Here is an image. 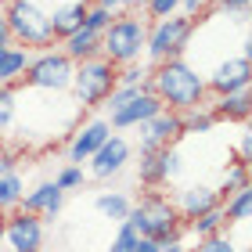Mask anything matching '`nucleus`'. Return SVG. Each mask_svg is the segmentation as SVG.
Masks as SVG:
<instances>
[{
	"instance_id": "obj_1",
	"label": "nucleus",
	"mask_w": 252,
	"mask_h": 252,
	"mask_svg": "<svg viewBox=\"0 0 252 252\" xmlns=\"http://www.w3.org/2000/svg\"><path fill=\"white\" fill-rule=\"evenodd\" d=\"M148 90L162 101V108L169 112H188L205 105L209 90H205V76L184 58H166L155 62V68L148 72Z\"/></svg>"
},
{
	"instance_id": "obj_2",
	"label": "nucleus",
	"mask_w": 252,
	"mask_h": 252,
	"mask_svg": "<svg viewBox=\"0 0 252 252\" xmlns=\"http://www.w3.org/2000/svg\"><path fill=\"white\" fill-rule=\"evenodd\" d=\"M126 223H130L141 238H152L158 245L173 242V238H180V231H184V220H180L173 198L162 194V188H148L144 198L137 205H130Z\"/></svg>"
},
{
	"instance_id": "obj_3",
	"label": "nucleus",
	"mask_w": 252,
	"mask_h": 252,
	"mask_svg": "<svg viewBox=\"0 0 252 252\" xmlns=\"http://www.w3.org/2000/svg\"><path fill=\"white\" fill-rule=\"evenodd\" d=\"M4 22L11 40H18L29 51H51L54 47V29L47 7H40L36 0H4Z\"/></svg>"
},
{
	"instance_id": "obj_4",
	"label": "nucleus",
	"mask_w": 252,
	"mask_h": 252,
	"mask_svg": "<svg viewBox=\"0 0 252 252\" xmlns=\"http://www.w3.org/2000/svg\"><path fill=\"white\" fill-rule=\"evenodd\" d=\"M144 40H148V22L137 18L133 11H119L108 22V29L101 32V54L112 65H133L144 54Z\"/></svg>"
},
{
	"instance_id": "obj_5",
	"label": "nucleus",
	"mask_w": 252,
	"mask_h": 252,
	"mask_svg": "<svg viewBox=\"0 0 252 252\" xmlns=\"http://www.w3.org/2000/svg\"><path fill=\"white\" fill-rule=\"evenodd\" d=\"M116 76H119V65H112L105 54H94L87 62H76V72H72V94L83 108H101L112 90H116Z\"/></svg>"
},
{
	"instance_id": "obj_6",
	"label": "nucleus",
	"mask_w": 252,
	"mask_h": 252,
	"mask_svg": "<svg viewBox=\"0 0 252 252\" xmlns=\"http://www.w3.org/2000/svg\"><path fill=\"white\" fill-rule=\"evenodd\" d=\"M194 32V18L184 15V11H173L166 18H155V26L148 29V40H144V51L152 62H166V58H180Z\"/></svg>"
},
{
	"instance_id": "obj_7",
	"label": "nucleus",
	"mask_w": 252,
	"mask_h": 252,
	"mask_svg": "<svg viewBox=\"0 0 252 252\" xmlns=\"http://www.w3.org/2000/svg\"><path fill=\"white\" fill-rule=\"evenodd\" d=\"M72 72L76 62L62 51H40L36 58H29L26 72H22V83L32 90H54V94H65L72 87Z\"/></svg>"
},
{
	"instance_id": "obj_8",
	"label": "nucleus",
	"mask_w": 252,
	"mask_h": 252,
	"mask_svg": "<svg viewBox=\"0 0 252 252\" xmlns=\"http://www.w3.org/2000/svg\"><path fill=\"white\" fill-rule=\"evenodd\" d=\"M252 79V62L249 54H227L223 62H216V68L205 76V90L213 97L220 94H231V90H245Z\"/></svg>"
},
{
	"instance_id": "obj_9",
	"label": "nucleus",
	"mask_w": 252,
	"mask_h": 252,
	"mask_svg": "<svg viewBox=\"0 0 252 252\" xmlns=\"http://www.w3.org/2000/svg\"><path fill=\"white\" fill-rule=\"evenodd\" d=\"M4 242H7L11 252H40V245H43V220L36 213L11 209L7 223H4Z\"/></svg>"
},
{
	"instance_id": "obj_10",
	"label": "nucleus",
	"mask_w": 252,
	"mask_h": 252,
	"mask_svg": "<svg viewBox=\"0 0 252 252\" xmlns=\"http://www.w3.org/2000/svg\"><path fill=\"white\" fill-rule=\"evenodd\" d=\"M184 137V123H180V112H169V108H158L148 123H141V155L144 152H158L166 144H177Z\"/></svg>"
},
{
	"instance_id": "obj_11",
	"label": "nucleus",
	"mask_w": 252,
	"mask_h": 252,
	"mask_svg": "<svg viewBox=\"0 0 252 252\" xmlns=\"http://www.w3.org/2000/svg\"><path fill=\"white\" fill-rule=\"evenodd\" d=\"M158 108H162V101H158L152 90L144 87V90H137V94L126 101V105H119L116 112H108V126H112V130H130V126L148 123Z\"/></svg>"
},
{
	"instance_id": "obj_12",
	"label": "nucleus",
	"mask_w": 252,
	"mask_h": 252,
	"mask_svg": "<svg viewBox=\"0 0 252 252\" xmlns=\"http://www.w3.org/2000/svg\"><path fill=\"white\" fill-rule=\"evenodd\" d=\"M130 152H133V148H130V141H126V137H119V133H112L108 141H105V144H101L94 155L87 158V162H90V173H94L97 180L116 177L119 169H123L126 162H130Z\"/></svg>"
},
{
	"instance_id": "obj_13",
	"label": "nucleus",
	"mask_w": 252,
	"mask_h": 252,
	"mask_svg": "<svg viewBox=\"0 0 252 252\" xmlns=\"http://www.w3.org/2000/svg\"><path fill=\"white\" fill-rule=\"evenodd\" d=\"M173 205H177V213H180V220H194V216H202V213H209L220 205V194H216V188L209 184H188V188H180L173 194Z\"/></svg>"
},
{
	"instance_id": "obj_14",
	"label": "nucleus",
	"mask_w": 252,
	"mask_h": 252,
	"mask_svg": "<svg viewBox=\"0 0 252 252\" xmlns=\"http://www.w3.org/2000/svg\"><path fill=\"white\" fill-rule=\"evenodd\" d=\"M108 137H112L108 119H90L87 126H79V130L72 133V144H68V155H72V162H76V166H83L87 158L108 141Z\"/></svg>"
},
{
	"instance_id": "obj_15",
	"label": "nucleus",
	"mask_w": 252,
	"mask_h": 252,
	"mask_svg": "<svg viewBox=\"0 0 252 252\" xmlns=\"http://www.w3.org/2000/svg\"><path fill=\"white\" fill-rule=\"evenodd\" d=\"M62 205H65V191L54 184V180H47V184H40V188H32L29 194H22V202H18V209H26V213H36L40 220L47 216V220H54V216L62 213Z\"/></svg>"
},
{
	"instance_id": "obj_16",
	"label": "nucleus",
	"mask_w": 252,
	"mask_h": 252,
	"mask_svg": "<svg viewBox=\"0 0 252 252\" xmlns=\"http://www.w3.org/2000/svg\"><path fill=\"white\" fill-rule=\"evenodd\" d=\"M51 29H54V40H65L68 32H76L83 26V15H87V4L83 0H62V4H54L51 11Z\"/></svg>"
},
{
	"instance_id": "obj_17",
	"label": "nucleus",
	"mask_w": 252,
	"mask_h": 252,
	"mask_svg": "<svg viewBox=\"0 0 252 252\" xmlns=\"http://www.w3.org/2000/svg\"><path fill=\"white\" fill-rule=\"evenodd\" d=\"M62 43H65L62 54H68L72 62H87V58H94V54H101V32H90L87 26H79L76 32H68Z\"/></svg>"
},
{
	"instance_id": "obj_18",
	"label": "nucleus",
	"mask_w": 252,
	"mask_h": 252,
	"mask_svg": "<svg viewBox=\"0 0 252 252\" xmlns=\"http://www.w3.org/2000/svg\"><path fill=\"white\" fill-rule=\"evenodd\" d=\"M29 58H32L29 47H22V43H18V47H11V43H7V47L0 51V83H11V87H15L18 79H22V72H26Z\"/></svg>"
},
{
	"instance_id": "obj_19",
	"label": "nucleus",
	"mask_w": 252,
	"mask_h": 252,
	"mask_svg": "<svg viewBox=\"0 0 252 252\" xmlns=\"http://www.w3.org/2000/svg\"><path fill=\"white\" fill-rule=\"evenodd\" d=\"M249 105H252V97H249V87H245V90L220 94V97H216V105H209V108L216 112V119H238V123H245L249 119Z\"/></svg>"
},
{
	"instance_id": "obj_20",
	"label": "nucleus",
	"mask_w": 252,
	"mask_h": 252,
	"mask_svg": "<svg viewBox=\"0 0 252 252\" xmlns=\"http://www.w3.org/2000/svg\"><path fill=\"white\" fill-rule=\"evenodd\" d=\"M130 205H133V202L126 198V194H119V191H105V194H97V198H94V209L105 216V220H116V223L126 220Z\"/></svg>"
},
{
	"instance_id": "obj_21",
	"label": "nucleus",
	"mask_w": 252,
	"mask_h": 252,
	"mask_svg": "<svg viewBox=\"0 0 252 252\" xmlns=\"http://www.w3.org/2000/svg\"><path fill=\"white\" fill-rule=\"evenodd\" d=\"M22 194H26V180H22L18 169H11V173H0V213L18 209Z\"/></svg>"
},
{
	"instance_id": "obj_22",
	"label": "nucleus",
	"mask_w": 252,
	"mask_h": 252,
	"mask_svg": "<svg viewBox=\"0 0 252 252\" xmlns=\"http://www.w3.org/2000/svg\"><path fill=\"white\" fill-rule=\"evenodd\" d=\"M180 123H184V133H209L220 119H216V112L209 105H198V108L180 112Z\"/></svg>"
},
{
	"instance_id": "obj_23",
	"label": "nucleus",
	"mask_w": 252,
	"mask_h": 252,
	"mask_svg": "<svg viewBox=\"0 0 252 252\" xmlns=\"http://www.w3.org/2000/svg\"><path fill=\"white\" fill-rule=\"evenodd\" d=\"M249 205H252V191H249V188L234 191V194H227V198L220 202V209H223V223L249 220Z\"/></svg>"
},
{
	"instance_id": "obj_24",
	"label": "nucleus",
	"mask_w": 252,
	"mask_h": 252,
	"mask_svg": "<svg viewBox=\"0 0 252 252\" xmlns=\"http://www.w3.org/2000/svg\"><path fill=\"white\" fill-rule=\"evenodd\" d=\"M184 227H188V231H191L194 238L220 234V231H223V209L216 205V209H209V213H202V216H194V220H188Z\"/></svg>"
},
{
	"instance_id": "obj_25",
	"label": "nucleus",
	"mask_w": 252,
	"mask_h": 252,
	"mask_svg": "<svg viewBox=\"0 0 252 252\" xmlns=\"http://www.w3.org/2000/svg\"><path fill=\"white\" fill-rule=\"evenodd\" d=\"M242 188H249V166L234 162V166H227V169H223V177H220V188H216V194H220V202H223L227 194H234V191H242Z\"/></svg>"
},
{
	"instance_id": "obj_26",
	"label": "nucleus",
	"mask_w": 252,
	"mask_h": 252,
	"mask_svg": "<svg viewBox=\"0 0 252 252\" xmlns=\"http://www.w3.org/2000/svg\"><path fill=\"white\" fill-rule=\"evenodd\" d=\"M15 97H18V83H15V87H11V83H0V133L15 126V116H18Z\"/></svg>"
},
{
	"instance_id": "obj_27",
	"label": "nucleus",
	"mask_w": 252,
	"mask_h": 252,
	"mask_svg": "<svg viewBox=\"0 0 252 252\" xmlns=\"http://www.w3.org/2000/svg\"><path fill=\"white\" fill-rule=\"evenodd\" d=\"M112 18H116V15H112V11H108L105 4H97V0H90V4H87V15H83V26H87L90 32H105Z\"/></svg>"
},
{
	"instance_id": "obj_28",
	"label": "nucleus",
	"mask_w": 252,
	"mask_h": 252,
	"mask_svg": "<svg viewBox=\"0 0 252 252\" xmlns=\"http://www.w3.org/2000/svg\"><path fill=\"white\" fill-rule=\"evenodd\" d=\"M191 252H238V245L227 238L223 231L220 234H209V238H198V249H191Z\"/></svg>"
},
{
	"instance_id": "obj_29",
	"label": "nucleus",
	"mask_w": 252,
	"mask_h": 252,
	"mask_svg": "<svg viewBox=\"0 0 252 252\" xmlns=\"http://www.w3.org/2000/svg\"><path fill=\"white\" fill-rule=\"evenodd\" d=\"M137 238H141V234H137L133 227L123 220V223H119V231H116V238H112V245H108V252H130Z\"/></svg>"
},
{
	"instance_id": "obj_30",
	"label": "nucleus",
	"mask_w": 252,
	"mask_h": 252,
	"mask_svg": "<svg viewBox=\"0 0 252 252\" xmlns=\"http://www.w3.org/2000/svg\"><path fill=\"white\" fill-rule=\"evenodd\" d=\"M54 184H58L62 191H76V188H83V166H65L58 177H54Z\"/></svg>"
},
{
	"instance_id": "obj_31",
	"label": "nucleus",
	"mask_w": 252,
	"mask_h": 252,
	"mask_svg": "<svg viewBox=\"0 0 252 252\" xmlns=\"http://www.w3.org/2000/svg\"><path fill=\"white\" fill-rule=\"evenodd\" d=\"M144 7H148L152 18H166L173 11H180V0H144Z\"/></svg>"
},
{
	"instance_id": "obj_32",
	"label": "nucleus",
	"mask_w": 252,
	"mask_h": 252,
	"mask_svg": "<svg viewBox=\"0 0 252 252\" xmlns=\"http://www.w3.org/2000/svg\"><path fill=\"white\" fill-rule=\"evenodd\" d=\"M249 158H252V133L242 126V130H238V162L249 166Z\"/></svg>"
},
{
	"instance_id": "obj_33",
	"label": "nucleus",
	"mask_w": 252,
	"mask_h": 252,
	"mask_svg": "<svg viewBox=\"0 0 252 252\" xmlns=\"http://www.w3.org/2000/svg\"><path fill=\"white\" fill-rule=\"evenodd\" d=\"M216 7H223L227 15H245V11H249V0H216Z\"/></svg>"
},
{
	"instance_id": "obj_34",
	"label": "nucleus",
	"mask_w": 252,
	"mask_h": 252,
	"mask_svg": "<svg viewBox=\"0 0 252 252\" xmlns=\"http://www.w3.org/2000/svg\"><path fill=\"white\" fill-rule=\"evenodd\" d=\"M213 4V0H180V11H184V15H198V11H205V7H209Z\"/></svg>"
},
{
	"instance_id": "obj_35",
	"label": "nucleus",
	"mask_w": 252,
	"mask_h": 252,
	"mask_svg": "<svg viewBox=\"0 0 252 252\" xmlns=\"http://www.w3.org/2000/svg\"><path fill=\"white\" fill-rule=\"evenodd\" d=\"M158 249H162V245H158V242H152V238H137L130 252H158Z\"/></svg>"
},
{
	"instance_id": "obj_36",
	"label": "nucleus",
	"mask_w": 252,
	"mask_h": 252,
	"mask_svg": "<svg viewBox=\"0 0 252 252\" xmlns=\"http://www.w3.org/2000/svg\"><path fill=\"white\" fill-rule=\"evenodd\" d=\"M158 252H191V249H188L184 242H180V238H173V242H166V245L158 249Z\"/></svg>"
},
{
	"instance_id": "obj_37",
	"label": "nucleus",
	"mask_w": 252,
	"mask_h": 252,
	"mask_svg": "<svg viewBox=\"0 0 252 252\" xmlns=\"http://www.w3.org/2000/svg\"><path fill=\"white\" fill-rule=\"evenodd\" d=\"M11 43V32H7V22H4V11H0V51Z\"/></svg>"
},
{
	"instance_id": "obj_38",
	"label": "nucleus",
	"mask_w": 252,
	"mask_h": 252,
	"mask_svg": "<svg viewBox=\"0 0 252 252\" xmlns=\"http://www.w3.org/2000/svg\"><path fill=\"white\" fill-rule=\"evenodd\" d=\"M11 169H15V155L0 152V173H11Z\"/></svg>"
},
{
	"instance_id": "obj_39",
	"label": "nucleus",
	"mask_w": 252,
	"mask_h": 252,
	"mask_svg": "<svg viewBox=\"0 0 252 252\" xmlns=\"http://www.w3.org/2000/svg\"><path fill=\"white\" fill-rule=\"evenodd\" d=\"M137 7H144V0H123V11H137Z\"/></svg>"
},
{
	"instance_id": "obj_40",
	"label": "nucleus",
	"mask_w": 252,
	"mask_h": 252,
	"mask_svg": "<svg viewBox=\"0 0 252 252\" xmlns=\"http://www.w3.org/2000/svg\"><path fill=\"white\" fill-rule=\"evenodd\" d=\"M4 223H7V213H0V242H4Z\"/></svg>"
},
{
	"instance_id": "obj_41",
	"label": "nucleus",
	"mask_w": 252,
	"mask_h": 252,
	"mask_svg": "<svg viewBox=\"0 0 252 252\" xmlns=\"http://www.w3.org/2000/svg\"><path fill=\"white\" fill-rule=\"evenodd\" d=\"M83 4H90V0H83Z\"/></svg>"
}]
</instances>
